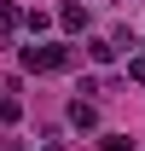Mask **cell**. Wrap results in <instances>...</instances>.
I'll use <instances>...</instances> for the list:
<instances>
[{"label": "cell", "instance_id": "1", "mask_svg": "<svg viewBox=\"0 0 145 151\" xmlns=\"http://www.w3.org/2000/svg\"><path fill=\"white\" fill-rule=\"evenodd\" d=\"M70 64H75V47H64V41L23 47V70H35V76H47V70H70Z\"/></svg>", "mask_w": 145, "mask_h": 151}, {"label": "cell", "instance_id": "2", "mask_svg": "<svg viewBox=\"0 0 145 151\" xmlns=\"http://www.w3.org/2000/svg\"><path fill=\"white\" fill-rule=\"evenodd\" d=\"M70 128H81V134L99 128V105H93V99H75V105H70Z\"/></svg>", "mask_w": 145, "mask_h": 151}, {"label": "cell", "instance_id": "3", "mask_svg": "<svg viewBox=\"0 0 145 151\" xmlns=\"http://www.w3.org/2000/svg\"><path fill=\"white\" fill-rule=\"evenodd\" d=\"M58 23H64V29H87V6H81V0L58 6Z\"/></svg>", "mask_w": 145, "mask_h": 151}, {"label": "cell", "instance_id": "4", "mask_svg": "<svg viewBox=\"0 0 145 151\" xmlns=\"http://www.w3.org/2000/svg\"><path fill=\"white\" fill-rule=\"evenodd\" d=\"M87 58H93V64H116V41L93 35V41H87Z\"/></svg>", "mask_w": 145, "mask_h": 151}, {"label": "cell", "instance_id": "5", "mask_svg": "<svg viewBox=\"0 0 145 151\" xmlns=\"http://www.w3.org/2000/svg\"><path fill=\"white\" fill-rule=\"evenodd\" d=\"M18 23H23V12H18V6H0V29H6V35H12Z\"/></svg>", "mask_w": 145, "mask_h": 151}, {"label": "cell", "instance_id": "6", "mask_svg": "<svg viewBox=\"0 0 145 151\" xmlns=\"http://www.w3.org/2000/svg\"><path fill=\"white\" fill-rule=\"evenodd\" d=\"M23 23H29V35H41V29L52 23V12H23Z\"/></svg>", "mask_w": 145, "mask_h": 151}, {"label": "cell", "instance_id": "7", "mask_svg": "<svg viewBox=\"0 0 145 151\" xmlns=\"http://www.w3.org/2000/svg\"><path fill=\"white\" fill-rule=\"evenodd\" d=\"M18 116H23V105H18V99H0V122H18Z\"/></svg>", "mask_w": 145, "mask_h": 151}, {"label": "cell", "instance_id": "8", "mask_svg": "<svg viewBox=\"0 0 145 151\" xmlns=\"http://www.w3.org/2000/svg\"><path fill=\"white\" fill-rule=\"evenodd\" d=\"M99 145H105V151H128V134H105Z\"/></svg>", "mask_w": 145, "mask_h": 151}, {"label": "cell", "instance_id": "9", "mask_svg": "<svg viewBox=\"0 0 145 151\" xmlns=\"http://www.w3.org/2000/svg\"><path fill=\"white\" fill-rule=\"evenodd\" d=\"M128 76H134V81H145V52H139V58H128Z\"/></svg>", "mask_w": 145, "mask_h": 151}, {"label": "cell", "instance_id": "10", "mask_svg": "<svg viewBox=\"0 0 145 151\" xmlns=\"http://www.w3.org/2000/svg\"><path fill=\"white\" fill-rule=\"evenodd\" d=\"M18 151H23V145H18Z\"/></svg>", "mask_w": 145, "mask_h": 151}]
</instances>
